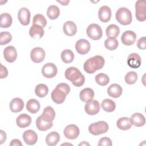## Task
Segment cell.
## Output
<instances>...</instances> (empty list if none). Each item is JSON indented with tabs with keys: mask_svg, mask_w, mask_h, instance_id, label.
Listing matches in <instances>:
<instances>
[{
	"mask_svg": "<svg viewBox=\"0 0 146 146\" xmlns=\"http://www.w3.org/2000/svg\"><path fill=\"white\" fill-rule=\"evenodd\" d=\"M70 91V86L65 83L58 84L51 94L52 100L56 104H62L66 99V96Z\"/></svg>",
	"mask_w": 146,
	"mask_h": 146,
	"instance_id": "cell-1",
	"label": "cell"
},
{
	"mask_svg": "<svg viewBox=\"0 0 146 146\" xmlns=\"http://www.w3.org/2000/svg\"><path fill=\"white\" fill-rule=\"evenodd\" d=\"M105 63L104 59L100 55H95L87 59L83 65L84 71L88 74H94L103 68Z\"/></svg>",
	"mask_w": 146,
	"mask_h": 146,
	"instance_id": "cell-2",
	"label": "cell"
},
{
	"mask_svg": "<svg viewBox=\"0 0 146 146\" xmlns=\"http://www.w3.org/2000/svg\"><path fill=\"white\" fill-rule=\"evenodd\" d=\"M65 78L71 82L72 84L76 87H80L83 85L85 78L84 76L77 68L70 67L66 69L64 72Z\"/></svg>",
	"mask_w": 146,
	"mask_h": 146,
	"instance_id": "cell-3",
	"label": "cell"
},
{
	"mask_svg": "<svg viewBox=\"0 0 146 146\" xmlns=\"http://www.w3.org/2000/svg\"><path fill=\"white\" fill-rule=\"evenodd\" d=\"M115 18L117 21L123 25H129L132 21L131 11L126 7H120L116 12Z\"/></svg>",
	"mask_w": 146,
	"mask_h": 146,
	"instance_id": "cell-4",
	"label": "cell"
},
{
	"mask_svg": "<svg viewBox=\"0 0 146 146\" xmlns=\"http://www.w3.org/2000/svg\"><path fill=\"white\" fill-rule=\"evenodd\" d=\"M108 130V124L104 121H99L91 124L88 131L93 135H99L107 132Z\"/></svg>",
	"mask_w": 146,
	"mask_h": 146,
	"instance_id": "cell-5",
	"label": "cell"
},
{
	"mask_svg": "<svg viewBox=\"0 0 146 146\" xmlns=\"http://www.w3.org/2000/svg\"><path fill=\"white\" fill-rule=\"evenodd\" d=\"M86 32L87 36L94 40L100 39L103 35L102 28L99 25L95 23L90 24L87 27Z\"/></svg>",
	"mask_w": 146,
	"mask_h": 146,
	"instance_id": "cell-6",
	"label": "cell"
},
{
	"mask_svg": "<svg viewBox=\"0 0 146 146\" xmlns=\"http://www.w3.org/2000/svg\"><path fill=\"white\" fill-rule=\"evenodd\" d=\"M135 15L136 19L140 22L146 19V2L144 0H139L135 3Z\"/></svg>",
	"mask_w": 146,
	"mask_h": 146,
	"instance_id": "cell-7",
	"label": "cell"
},
{
	"mask_svg": "<svg viewBox=\"0 0 146 146\" xmlns=\"http://www.w3.org/2000/svg\"><path fill=\"white\" fill-rule=\"evenodd\" d=\"M58 70L56 65L52 63H47L43 65L42 74L46 78H52L57 74Z\"/></svg>",
	"mask_w": 146,
	"mask_h": 146,
	"instance_id": "cell-8",
	"label": "cell"
},
{
	"mask_svg": "<svg viewBox=\"0 0 146 146\" xmlns=\"http://www.w3.org/2000/svg\"><path fill=\"white\" fill-rule=\"evenodd\" d=\"M30 58L33 62L36 63L42 62L45 58V51L41 47H35L30 52Z\"/></svg>",
	"mask_w": 146,
	"mask_h": 146,
	"instance_id": "cell-9",
	"label": "cell"
},
{
	"mask_svg": "<svg viewBox=\"0 0 146 146\" xmlns=\"http://www.w3.org/2000/svg\"><path fill=\"white\" fill-rule=\"evenodd\" d=\"M64 136L70 140L76 139L80 133L78 127L75 124H70L66 127L64 129Z\"/></svg>",
	"mask_w": 146,
	"mask_h": 146,
	"instance_id": "cell-10",
	"label": "cell"
},
{
	"mask_svg": "<svg viewBox=\"0 0 146 146\" xmlns=\"http://www.w3.org/2000/svg\"><path fill=\"white\" fill-rule=\"evenodd\" d=\"M91 45L90 42L84 39L78 40L75 44V49L76 51L81 55H84L90 51Z\"/></svg>",
	"mask_w": 146,
	"mask_h": 146,
	"instance_id": "cell-11",
	"label": "cell"
},
{
	"mask_svg": "<svg viewBox=\"0 0 146 146\" xmlns=\"http://www.w3.org/2000/svg\"><path fill=\"white\" fill-rule=\"evenodd\" d=\"M86 112L89 115H95L100 110V104L96 100H91L86 103L84 106Z\"/></svg>",
	"mask_w": 146,
	"mask_h": 146,
	"instance_id": "cell-12",
	"label": "cell"
},
{
	"mask_svg": "<svg viewBox=\"0 0 146 146\" xmlns=\"http://www.w3.org/2000/svg\"><path fill=\"white\" fill-rule=\"evenodd\" d=\"M31 14L28 9L22 7L19 9L18 13V18L19 22L23 26H27L30 21Z\"/></svg>",
	"mask_w": 146,
	"mask_h": 146,
	"instance_id": "cell-13",
	"label": "cell"
},
{
	"mask_svg": "<svg viewBox=\"0 0 146 146\" xmlns=\"http://www.w3.org/2000/svg\"><path fill=\"white\" fill-rule=\"evenodd\" d=\"M136 39V34L131 30L124 31L121 37L122 43L125 46H131L133 44Z\"/></svg>",
	"mask_w": 146,
	"mask_h": 146,
	"instance_id": "cell-14",
	"label": "cell"
},
{
	"mask_svg": "<svg viewBox=\"0 0 146 146\" xmlns=\"http://www.w3.org/2000/svg\"><path fill=\"white\" fill-rule=\"evenodd\" d=\"M3 56L7 62L9 63L14 62L17 57L16 48L12 46L6 47L3 50Z\"/></svg>",
	"mask_w": 146,
	"mask_h": 146,
	"instance_id": "cell-15",
	"label": "cell"
},
{
	"mask_svg": "<svg viewBox=\"0 0 146 146\" xmlns=\"http://www.w3.org/2000/svg\"><path fill=\"white\" fill-rule=\"evenodd\" d=\"M22 137L25 143L28 145H34L38 140V135L36 133L31 129L25 131L23 133Z\"/></svg>",
	"mask_w": 146,
	"mask_h": 146,
	"instance_id": "cell-16",
	"label": "cell"
},
{
	"mask_svg": "<svg viewBox=\"0 0 146 146\" xmlns=\"http://www.w3.org/2000/svg\"><path fill=\"white\" fill-rule=\"evenodd\" d=\"M98 17L102 22L106 23L108 22L111 18V9L107 6H102L99 10Z\"/></svg>",
	"mask_w": 146,
	"mask_h": 146,
	"instance_id": "cell-17",
	"label": "cell"
},
{
	"mask_svg": "<svg viewBox=\"0 0 146 146\" xmlns=\"http://www.w3.org/2000/svg\"><path fill=\"white\" fill-rule=\"evenodd\" d=\"M141 63V59L140 55L137 53H131L127 58L128 65L132 68H139Z\"/></svg>",
	"mask_w": 146,
	"mask_h": 146,
	"instance_id": "cell-18",
	"label": "cell"
},
{
	"mask_svg": "<svg viewBox=\"0 0 146 146\" xmlns=\"http://www.w3.org/2000/svg\"><path fill=\"white\" fill-rule=\"evenodd\" d=\"M31 123V117L26 113H22L19 115L16 119L17 125L21 128H24L29 126Z\"/></svg>",
	"mask_w": 146,
	"mask_h": 146,
	"instance_id": "cell-19",
	"label": "cell"
},
{
	"mask_svg": "<svg viewBox=\"0 0 146 146\" xmlns=\"http://www.w3.org/2000/svg\"><path fill=\"white\" fill-rule=\"evenodd\" d=\"M63 31L64 33L69 36L74 35L77 31V27L76 24L71 21L66 22L63 26Z\"/></svg>",
	"mask_w": 146,
	"mask_h": 146,
	"instance_id": "cell-20",
	"label": "cell"
},
{
	"mask_svg": "<svg viewBox=\"0 0 146 146\" xmlns=\"http://www.w3.org/2000/svg\"><path fill=\"white\" fill-rule=\"evenodd\" d=\"M10 110L13 112H21L24 107V102L22 99L19 98H15L13 99L10 103Z\"/></svg>",
	"mask_w": 146,
	"mask_h": 146,
	"instance_id": "cell-21",
	"label": "cell"
},
{
	"mask_svg": "<svg viewBox=\"0 0 146 146\" xmlns=\"http://www.w3.org/2000/svg\"><path fill=\"white\" fill-rule=\"evenodd\" d=\"M129 119L132 125L137 127H142L145 123V118L144 116L139 112L134 113Z\"/></svg>",
	"mask_w": 146,
	"mask_h": 146,
	"instance_id": "cell-22",
	"label": "cell"
},
{
	"mask_svg": "<svg viewBox=\"0 0 146 146\" xmlns=\"http://www.w3.org/2000/svg\"><path fill=\"white\" fill-rule=\"evenodd\" d=\"M53 125L52 122H50L43 118L42 115L39 116L36 120V126L41 131H45L50 129Z\"/></svg>",
	"mask_w": 146,
	"mask_h": 146,
	"instance_id": "cell-23",
	"label": "cell"
},
{
	"mask_svg": "<svg viewBox=\"0 0 146 146\" xmlns=\"http://www.w3.org/2000/svg\"><path fill=\"white\" fill-rule=\"evenodd\" d=\"M44 33L43 28L37 25H33L29 30L30 36L35 39H40L43 37Z\"/></svg>",
	"mask_w": 146,
	"mask_h": 146,
	"instance_id": "cell-24",
	"label": "cell"
},
{
	"mask_svg": "<svg viewBox=\"0 0 146 146\" xmlns=\"http://www.w3.org/2000/svg\"><path fill=\"white\" fill-rule=\"evenodd\" d=\"M123 89L118 84H112L107 88V93L108 95L113 98H117L122 94Z\"/></svg>",
	"mask_w": 146,
	"mask_h": 146,
	"instance_id": "cell-25",
	"label": "cell"
},
{
	"mask_svg": "<svg viewBox=\"0 0 146 146\" xmlns=\"http://www.w3.org/2000/svg\"><path fill=\"white\" fill-rule=\"evenodd\" d=\"M94 94V91L91 88H86L80 92L79 97L82 101L87 103L93 99Z\"/></svg>",
	"mask_w": 146,
	"mask_h": 146,
	"instance_id": "cell-26",
	"label": "cell"
},
{
	"mask_svg": "<svg viewBox=\"0 0 146 146\" xmlns=\"http://www.w3.org/2000/svg\"><path fill=\"white\" fill-rule=\"evenodd\" d=\"M40 105L39 102L35 99L29 100L26 103L27 110L31 113H36L40 110Z\"/></svg>",
	"mask_w": 146,
	"mask_h": 146,
	"instance_id": "cell-27",
	"label": "cell"
},
{
	"mask_svg": "<svg viewBox=\"0 0 146 146\" xmlns=\"http://www.w3.org/2000/svg\"><path fill=\"white\" fill-rule=\"evenodd\" d=\"M60 140L59 134L55 131L49 133L46 137V143L48 146H54L58 144Z\"/></svg>",
	"mask_w": 146,
	"mask_h": 146,
	"instance_id": "cell-28",
	"label": "cell"
},
{
	"mask_svg": "<svg viewBox=\"0 0 146 146\" xmlns=\"http://www.w3.org/2000/svg\"><path fill=\"white\" fill-rule=\"evenodd\" d=\"M12 17L7 13H2L0 16V26L2 29L8 28L12 24Z\"/></svg>",
	"mask_w": 146,
	"mask_h": 146,
	"instance_id": "cell-29",
	"label": "cell"
},
{
	"mask_svg": "<svg viewBox=\"0 0 146 146\" xmlns=\"http://www.w3.org/2000/svg\"><path fill=\"white\" fill-rule=\"evenodd\" d=\"M117 127L121 130H127L131 128L132 124L130 119L127 117H122L119 119L116 122Z\"/></svg>",
	"mask_w": 146,
	"mask_h": 146,
	"instance_id": "cell-30",
	"label": "cell"
},
{
	"mask_svg": "<svg viewBox=\"0 0 146 146\" xmlns=\"http://www.w3.org/2000/svg\"><path fill=\"white\" fill-rule=\"evenodd\" d=\"M42 116L46 120L50 122H52L55 116V111L51 106H47L44 108Z\"/></svg>",
	"mask_w": 146,
	"mask_h": 146,
	"instance_id": "cell-31",
	"label": "cell"
},
{
	"mask_svg": "<svg viewBox=\"0 0 146 146\" xmlns=\"http://www.w3.org/2000/svg\"><path fill=\"white\" fill-rule=\"evenodd\" d=\"M106 35L108 38H114L117 37L120 33L119 27L114 24H111L108 26L106 30Z\"/></svg>",
	"mask_w": 146,
	"mask_h": 146,
	"instance_id": "cell-32",
	"label": "cell"
},
{
	"mask_svg": "<svg viewBox=\"0 0 146 146\" xmlns=\"http://www.w3.org/2000/svg\"><path fill=\"white\" fill-rule=\"evenodd\" d=\"M101 106L103 110L108 112H113L116 108L115 103L110 99H104L102 102Z\"/></svg>",
	"mask_w": 146,
	"mask_h": 146,
	"instance_id": "cell-33",
	"label": "cell"
},
{
	"mask_svg": "<svg viewBox=\"0 0 146 146\" xmlns=\"http://www.w3.org/2000/svg\"><path fill=\"white\" fill-rule=\"evenodd\" d=\"M48 92V88L45 84H39L35 88V93L36 95L39 98L45 97Z\"/></svg>",
	"mask_w": 146,
	"mask_h": 146,
	"instance_id": "cell-34",
	"label": "cell"
},
{
	"mask_svg": "<svg viewBox=\"0 0 146 146\" xmlns=\"http://www.w3.org/2000/svg\"><path fill=\"white\" fill-rule=\"evenodd\" d=\"M60 14V10L56 5L50 6L47 10V15L52 20L56 19Z\"/></svg>",
	"mask_w": 146,
	"mask_h": 146,
	"instance_id": "cell-35",
	"label": "cell"
},
{
	"mask_svg": "<svg viewBox=\"0 0 146 146\" xmlns=\"http://www.w3.org/2000/svg\"><path fill=\"white\" fill-rule=\"evenodd\" d=\"M60 57L64 63H70L73 61L74 59V54L71 50L69 49H66L62 52Z\"/></svg>",
	"mask_w": 146,
	"mask_h": 146,
	"instance_id": "cell-36",
	"label": "cell"
},
{
	"mask_svg": "<svg viewBox=\"0 0 146 146\" xmlns=\"http://www.w3.org/2000/svg\"><path fill=\"white\" fill-rule=\"evenodd\" d=\"M95 79L96 82L101 86H105L110 82V78L107 74L104 73L98 74L95 76Z\"/></svg>",
	"mask_w": 146,
	"mask_h": 146,
	"instance_id": "cell-37",
	"label": "cell"
},
{
	"mask_svg": "<svg viewBox=\"0 0 146 146\" xmlns=\"http://www.w3.org/2000/svg\"><path fill=\"white\" fill-rule=\"evenodd\" d=\"M119 42L116 38H108L104 41V46L106 48L110 50H114L118 47Z\"/></svg>",
	"mask_w": 146,
	"mask_h": 146,
	"instance_id": "cell-38",
	"label": "cell"
},
{
	"mask_svg": "<svg viewBox=\"0 0 146 146\" xmlns=\"http://www.w3.org/2000/svg\"><path fill=\"white\" fill-rule=\"evenodd\" d=\"M33 23V25H37L44 28L47 25V21L44 15L40 14H38L34 15Z\"/></svg>",
	"mask_w": 146,
	"mask_h": 146,
	"instance_id": "cell-39",
	"label": "cell"
},
{
	"mask_svg": "<svg viewBox=\"0 0 146 146\" xmlns=\"http://www.w3.org/2000/svg\"><path fill=\"white\" fill-rule=\"evenodd\" d=\"M124 79L126 83L133 84L135 83L137 80V74L135 71H130L125 75Z\"/></svg>",
	"mask_w": 146,
	"mask_h": 146,
	"instance_id": "cell-40",
	"label": "cell"
},
{
	"mask_svg": "<svg viewBox=\"0 0 146 146\" xmlns=\"http://www.w3.org/2000/svg\"><path fill=\"white\" fill-rule=\"evenodd\" d=\"M12 39V36L9 32L2 31L0 34V44L4 45L9 43Z\"/></svg>",
	"mask_w": 146,
	"mask_h": 146,
	"instance_id": "cell-41",
	"label": "cell"
},
{
	"mask_svg": "<svg viewBox=\"0 0 146 146\" xmlns=\"http://www.w3.org/2000/svg\"><path fill=\"white\" fill-rule=\"evenodd\" d=\"M112 145L111 140L107 137H104L101 138L98 143L99 146H111Z\"/></svg>",
	"mask_w": 146,
	"mask_h": 146,
	"instance_id": "cell-42",
	"label": "cell"
},
{
	"mask_svg": "<svg viewBox=\"0 0 146 146\" xmlns=\"http://www.w3.org/2000/svg\"><path fill=\"white\" fill-rule=\"evenodd\" d=\"M137 46L140 50L146 48V38L145 36L139 38L137 42Z\"/></svg>",
	"mask_w": 146,
	"mask_h": 146,
	"instance_id": "cell-43",
	"label": "cell"
},
{
	"mask_svg": "<svg viewBox=\"0 0 146 146\" xmlns=\"http://www.w3.org/2000/svg\"><path fill=\"white\" fill-rule=\"evenodd\" d=\"M8 75V71L6 67L1 64V74H0V78L3 79L7 77Z\"/></svg>",
	"mask_w": 146,
	"mask_h": 146,
	"instance_id": "cell-44",
	"label": "cell"
},
{
	"mask_svg": "<svg viewBox=\"0 0 146 146\" xmlns=\"http://www.w3.org/2000/svg\"><path fill=\"white\" fill-rule=\"evenodd\" d=\"M0 136V144H2L6 140V133L3 130H1Z\"/></svg>",
	"mask_w": 146,
	"mask_h": 146,
	"instance_id": "cell-45",
	"label": "cell"
},
{
	"mask_svg": "<svg viewBox=\"0 0 146 146\" xmlns=\"http://www.w3.org/2000/svg\"><path fill=\"white\" fill-rule=\"evenodd\" d=\"M10 146H22V144L21 141L18 139H13L11 140L10 144Z\"/></svg>",
	"mask_w": 146,
	"mask_h": 146,
	"instance_id": "cell-46",
	"label": "cell"
},
{
	"mask_svg": "<svg viewBox=\"0 0 146 146\" xmlns=\"http://www.w3.org/2000/svg\"><path fill=\"white\" fill-rule=\"evenodd\" d=\"M58 2L62 4V5H64V6H67L69 2H70V1L69 0H66V1H57Z\"/></svg>",
	"mask_w": 146,
	"mask_h": 146,
	"instance_id": "cell-47",
	"label": "cell"
},
{
	"mask_svg": "<svg viewBox=\"0 0 146 146\" xmlns=\"http://www.w3.org/2000/svg\"><path fill=\"white\" fill-rule=\"evenodd\" d=\"M90 145V144L86 143V141H83V143H81L79 144V145Z\"/></svg>",
	"mask_w": 146,
	"mask_h": 146,
	"instance_id": "cell-48",
	"label": "cell"
}]
</instances>
